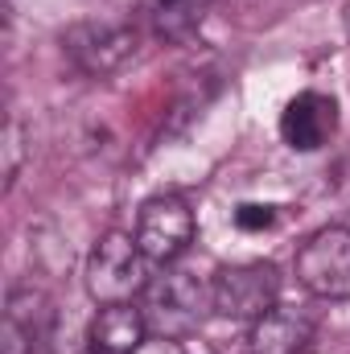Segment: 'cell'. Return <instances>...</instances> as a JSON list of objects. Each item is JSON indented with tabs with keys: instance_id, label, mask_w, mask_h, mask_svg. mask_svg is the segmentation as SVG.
<instances>
[{
	"instance_id": "cell-7",
	"label": "cell",
	"mask_w": 350,
	"mask_h": 354,
	"mask_svg": "<svg viewBox=\"0 0 350 354\" xmlns=\"http://www.w3.org/2000/svg\"><path fill=\"white\" fill-rule=\"evenodd\" d=\"M334 132H338V103H334V95L301 91L280 111V136L297 153H317Z\"/></svg>"
},
{
	"instance_id": "cell-1",
	"label": "cell",
	"mask_w": 350,
	"mask_h": 354,
	"mask_svg": "<svg viewBox=\"0 0 350 354\" xmlns=\"http://www.w3.org/2000/svg\"><path fill=\"white\" fill-rule=\"evenodd\" d=\"M140 297H145V301H140V313H145L149 334H153V338H177V342H181L185 334L202 330L206 313L214 309L210 288H206L194 272L169 268V264H165L161 276L149 280V288H145Z\"/></svg>"
},
{
	"instance_id": "cell-11",
	"label": "cell",
	"mask_w": 350,
	"mask_h": 354,
	"mask_svg": "<svg viewBox=\"0 0 350 354\" xmlns=\"http://www.w3.org/2000/svg\"><path fill=\"white\" fill-rule=\"evenodd\" d=\"M37 338L17 322V317H8L4 313V326H0V354H37Z\"/></svg>"
},
{
	"instance_id": "cell-5",
	"label": "cell",
	"mask_w": 350,
	"mask_h": 354,
	"mask_svg": "<svg viewBox=\"0 0 350 354\" xmlns=\"http://www.w3.org/2000/svg\"><path fill=\"white\" fill-rule=\"evenodd\" d=\"M297 280L322 301H350V231L322 227L297 252Z\"/></svg>"
},
{
	"instance_id": "cell-14",
	"label": "cell",
	"mask_w": 350,
	"mask_h": 354,
	"mask_svg": "<svg viewBox=\"0 0 350 354\" xmlns=\"http://www.w3.org/2000/svg\"><path fill=\"white\" fill-rule=\"evenodd\" d=\"M136 354H185V351H181L177 338H153V334H149V342H145Z\"/></svg>"
},
{
	"instance_id": "cell-10",
	"label": "cell",
	"mask_w": 350,
	"mask_h": 354,
	"mask_svg": "<svg viewBox=\"0 0 350 354\" xmlns=\"http://www.w3.org/2000/svg\"><path fill=\"white\" fill-rule=\"evenodd\" d=\"M210 0H140V12L149 21V29L165 41H185L198 21L206 17Z\"/></svg>"
},
{
	"instance_id": "cell-9",
	"label": "cell",
	"mask_w": 350,
	"mask_h": 354,
	"mask_svg": "<svg viewBox=\"0 0 350 354\" xmlns=\"http://www.w3.org/2000/svg\"><path fill=\"white\" fill-rule=\"evenodd\" d=\"M252 354H301L313 342V317L297 305H276L252 322Z\"/></svg>"
},
{
	"instance_id": "cell-6",
	"label": "cell",
	"mask_w": 350,
	"mask_h": 354,
	"mask_svg": "<svg viewBox=\"0 0 350 354\" xmlns=\"http://www.w3.org/2000/svg\"><path fill=\"white\" fill-rule=\"evenodd\" d=\"M136 243L153 264H174L194 243V214L177 194H157L140 206L136 218Z\"/></svg>"
},
{
	"instance_id": "cell-8",
	"label": "cell",
	"mask_w": 350,
	"mask_h": 354,
	"mask_svg": "<svg viewBox=\"0 0 350 354\" xmlns=\"http://www.w3.org/2000/svg\"><path fill=\"white\" fill-rule=\"evenodd\" d=\"M145 342H149V326H145V313L132 301L103 305L87 330L91 354H136Z\"/></svg>"
},
{
	"instance_id": "cell-15",
	"label": "cell",
	"mask_w": 350,
	"mask_h": 354,
	"mask_svg": "<svg viewBox=\"0 0 350 354\" xmlns=\"http://www.w3.org/2000/svg\"><path fill=\"white\" fill-rule=\"evenodd\" d=\"M342 25H347V37H350V4L342 8Z\"/></svg>"
},
{
	"instance_id": "cell-13",
	"label": "cell",
	"mask_w": 350,
	"mask_h": 354,
	"mask_svg": "<svg viewBox=\"0 0 350 354\" xmlns=\"http://www.w3.org/2000/svg\"><path fill=\"white\" fill-rule=\"evenodd\" d=\"M17 169H21V124L8 120V128H4V185L17 181Z\"/></svg>"
},
{
	"instance_id": "cell-3",
	"label": "cell",
	"mask_w": 350,
	"mask_h": 354,
	"mask_svg": "<svg viewBox=\"0 0 350 354\" xmlns=\"http://www.w3.org/2000/svg\"><path fill=\"white\" fill-rule=\"evenodd\" d=\"M210 297H214V313L231 322H260L268 309L280 305V272L268 260L219 268L210 280Z\"/></svg>"
},
{
	"instance_id": "cell-12",
	"label": "cell",
	"mask_w": 350,
	"mask_h": 354,
	"mask_svg": "<svg viewBox=\"0 0 350 354\" xmlns=\"http://www.w3.org/2000/svg\"><path fill=\"white\" fill-rule=\"evenodd\" d=\"M272 223H276V206H260V202L235 206V227L239 231H268Z\"/></svg>"
},
{
	"instance_id": "cell-4",
	"label": "cell",
	"mask_w": 350,
	"mask_h": 354,
	"mask_svg": "<svg viewBox=\"0 0 350 354\" xmlns=\"http://www.w3.org/2000/svg\"><path fill=\"white\" fill-rule=\"evenodd\" d=\"M62 50L66 58L91 75V79H107L120 66L132 62L136 54V29L120 25V21H75L62 33Z\"/></svg>"
},
{
	"instance_id": "cell-2",
	"label": "cell",
	"mask_w": 350,
	"mask_h": 354,
	"mask_svg": "<svg viewBox=\"0 0 350 354\" xmlns=\"http://www.w3.org/2000/svg\"><path fill=\"white\" fill-rule=\"evenodd\" d=\"M149 256L140 252L136 235L107 231L87 256V292L99 305L132 301L149 288Z\"/></svg>"
}]
</instances>
